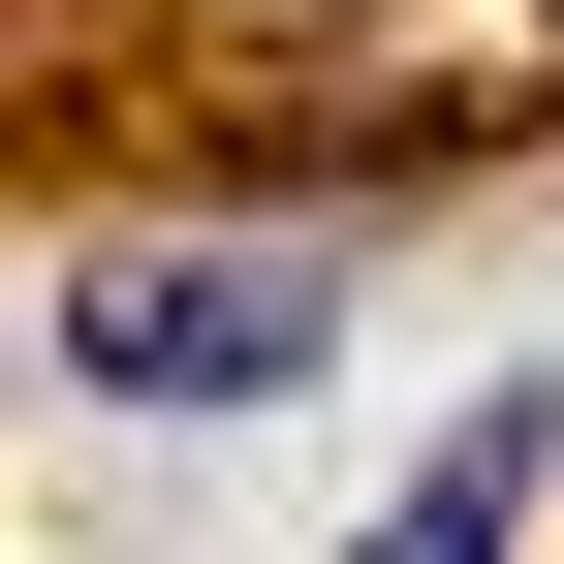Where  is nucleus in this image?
<instances>
[{
  "label": "nucleus",
  "mask_w": 564,
  "mask_h": 564,
  "mask_svg": "<svg viewBox=\"0 0 564 564\" xmlns=\"http://www.w3.org/2000/svg\"><path fill=\"white\" fill-rule=\"evenodd\" d=\"M314 345H345V251H95L63 282V377L95 408H251Z\"/></svg>",
  "instance_id": "nucleus-1"
},
{
  "label": "nucleus",
  "mask_w": 564,
  "mask_h": 564,
  "mask_svg": "<svg viewBox=\"0 0 564 564\" xmlns=\"http://www.w3.org/2000/svg\"><path fill=\"white\" fill-rule=\"evenodd\" d=\"M533 470H564V408L502 377V408H470V440H440V470H408V502H377V533H345V564H533Z\"/></svg>",
  "instance_id": "nucleus-2"
}]
</instances>
